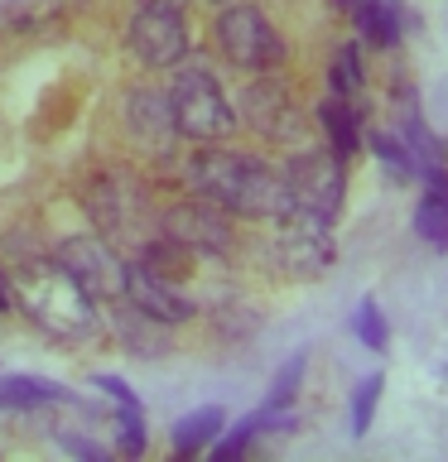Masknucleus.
<instances>
[{
  "label": "nucleus",
  "mask_w": 448,
  "mask_h": 462,
  "mask_svg": "<svg viewBox=\"0 0 448 462\" xmlns=\"http://www.w3.org/2000/svg\"><path fill=\"white\" fill-rule=\"evenodd\" d=\"M58 14V0H0V29H29Z\"/></svg>",
  "instance_id": "aec40b11"
},
{
  "label": "nucleus",
  "mask_w": 448,
  "mask_h": 462,
  "mask_svg": "<svg viewBox=\"0 0 448 462\" xmlns=\"http://www.w3.org/2000/svg\"><path fill=\"white\" fill-rule=\"evenodd\" d=\"M53 260L78 280L97 303H121L126 299V260L111 251L101 236H68L53 251Z\"/></svg>",
  "instance_id": "423d86ee"
},
{
  "label": "nucleus",
  "mask_w": 448,
  "mask_h": 462,
  "mask_svg": "<svg viewBox=\"0 0 448 462\" xmlns=\"http://www.w3.org/2000/svg\"><path fill=\"white\" fill-rule=\"evenodd\" d=\"M217 43H222L227 63H237L246 72H270L285 58L280 34L270 29V20L256 5H231L217 20Z\"/></svg>",
  "instance_id": "39448f33"
},
{
  "label": "nucleus",
  "mask_w": 448,
  "mask_h": 462,
  "mask_svg": "<svg viewBox=\"0 0 448 462\" xmlns=\"http://www.w3.org/2000/svg\"><path fill=\"white\" fill-rule=\"evenodd\" d=\"M188 179L208 202L237 212V217H289V198L280 173L266 169L251 154L227 150H198L188 159Z\"/></svg>",
  "instance_id": "f03ea898"
},
{
  "label": "nucleus",
  "mask_w": 448,
  "mask_h": 462,
  "mask_svg": "<svg viewBox=\"0 0 448 462\" xmlns=\"http://www.w3.org/2000/svg\"><path fill=\"white\" fill-rule=\"evenodd\" d=\"M87 208H92V217H97V226L101 231H111V236H126V241H140L145 245V236L140 231H150L154 222H150V202H145V193L130 179H101L92 193H87Z\"/></svg>",
  "instance_id": "1a4fd4ad"
},
{
  "label": "nucleus",
  "mask_w": 448,
  "mask_h": 462,
  "mask_svg": "<svg viewBox=\"0 0 448 462\" xmlns=\"http://www.w3.org/2000/svg\"><path fill=\"white\" fill-rule=\"evenodd\" d=\"M53 400H72V395L53 381H34V375L0 381V410H39V404H53Z\"/></svg>",
  "instance_id": "4468645a"
},
{
  "label": "nucleus",
  "mask_w": 448,
  "mask_h": 462,
  "mask_svg": "<svg viewBox=\"0 0 448 462\" xmlns=\"http://www.w3.org/2000/svg\"><path fill=\"white\" fill-rule=\"evenodd\" d=\"M376 400H381V375H367V381L357 385V395H352V433L361 439V433L371 429V414H376Z\"/></svg>",
  "instance_id": "4be33fe9"
},
{
  "label": "nucleus",
  "mask_w": 448,
  "mask_h": 462,
  "mask_svg": "<svg viewBox=\"0 0 448 462\" xmlns=\"http://www.w3.org/2000/svg\"><path fill=\"white\" fill-rule=\"evenodd\" d=\"M126 130H130V140H135L145 154H154V159L173 154L179 125H173V111H169V101L159 92H130L126 97Z\"/></svg>",
  "instance_id": "f8f14e48"
},
{
  "label": "nucleus",
  "mask_w": 448,
  "mask_h": 462,
  "mask_svg": "<svg viewBox=\"0 0 448 462\" xmlns=\"http://www.w3.org/2000/svg\"><path fill=\"white\" fill-rule=\"evenodd\" d=\"M280 222H285V231H280V260H285V270H294V274H323L332 265L328 226L299 222V217H280Z\"/></svg>",
  "instance_id": "ddd939ff"
},
{
  "label": "nucleus",
  "mask_w": 448,
  "mask_h": 462,
  "mask_svg": "<svg viewBox=\"0 0 448 462\" xmlns=\"http://www.w3.org/2000/svg\"><path fill=\"white\" fill-rule=\"evenodd\" d=\"M338 5H342V10H352V14H357L361 5H367V0H338Z\"/></svg>",
  "instance_id": "c756f323"
},
{
  "label": "nucleus",
  "mask_w": 448,
  "mask_h": 462,
  "mask_svg": "<svg viewBox=\"0 0 448 462\" xmlns=\"http://www.w3.org/2000/svg\"><path fill=\"white\" fill-rule=\"evenodd\" d=\"M357 29L361 39H371L376 49H390L400 39V14H396V0H367L357 10Z\"/></svg>",
  "instance_id": "f3484780"
},
{
  "label": "nucleus",
  "mask_w": 448,
  "mask_h": 462,
  "mask_svg": "<svg viewBox=\"0 0 448 462\" xmlns=\"http://www.w3.org/2000/svg\"><path fill=\"white\" fill-rule=\"evenodd\" d=\"M280 183L289 198V217L313 226H332V217L342 208V159L323 150V154H289L280 164Z\"/></svg>",
  "instance_id": "7ed1b4c3"
},
{
  "label": "nucleus",
  "mask_w": 448,
  "mask_h": 462,
  "mask_svg": "<svg viewBox=\"0 0 448 462\" xmlns=\"http://www.w3.org/2000/svg\"><path fill=\"white\" fill-rule=\"evenodd\" d=\"M429 193H434V198H443V202H448V173H443L439 164H434V169H429Z\"/></svg>",
  "instance_id": "c85d7f7f"
},
{
  "label": "nucleus",
  "mask_w": 448,
  "mask_h": 462,
  "mask_svg": "<svg viewBox=\"0 0 448 462\" xmlns=\"http://www.w3.org/2000/svg\"><path fill=\"white\" fill-rule=\"evenodd\" d=\"M357 87H361V58H357V43H347L332 58V92H357Z\"/></svg>",
  "instance_id": "393cba45"
},
{
  "label": "nucleus",
  "mask_w": 448,
  "mask_h": 462,
  "mask_svg": "<svg viewBox=\"0 0 448 462\" xmlns=\"http://www.w3.org/2000/svg\"><path fill=\"white\" fill-rule=\"evenodd\" d=\"M415 231L434 245V251H448V202L429 193V198L415 208Z\"/></svg>",
  "instance_id": "a211bd4d"
},
{
  "label": "nucleus",
  "mask_w": 448,
  "mask_h": 462,
  "mask_svg": "<svg viewBox=\"0 0 448 462\" xmlns=\"http://www.w3.org/2000/svg\"><path fill=\"white\" fill-rule=\"evenodd\" d=\"M140 5H173V10H179L183 0H140Z\"/></svg>",
  "instance_id": "7c9ffc66"
},
{
  "label": "nucleus",
  "mask_w": 448,
  "mask_h": 462,
  "mask_svg": "<svg viewBox=\"0 0 448 462\" xmlns=\"http://www.w3.org/2000/svg\"><path fill=\"white\" fill-rule=\"evenodd\" d=\"M405 135H410L415 154L425 159L429 169H434V164H439V159H443V144H439V140H434L429 130H425V121H419V111H415V101H410V106H405Z\"/></svg>",
  "instance_id": "5701e85b"
},
{
  "label": "nucleus",
  "mask_w": 448,
  "mask_h": 462,
  "mask_svg": "<svg viewBox=\"0 0 448 462\" xmlns=\"http://www.w3.org/2000/svg\"><path fill=\"white\" fill-rule=\"evenodd\" d=\"M0 309H5V284H0Z\"/></svg>",
  "instance_id": "2f4dec72"
},
{
  "label": "nucleus",
  "mask_w": 448,
  "mask_h": 462,
  "mask_svg": "<svg viewBox=\"0 0 448 462\" xmlns=\"http://www.w3.org/2000/svg\"><path fill=\"white\" fill-rule=\"evenodd\" d=\"M126 303H135L140 313L159 318V323H188L193 318V299L173 280L154 274L145 260H126Z\"/></svg>",
  "instance_id": "9d476101"
},
{
  "label": "nucleus",
  "mask_w": 448,
  "mask_h": 462,
  "mask_svg": "<svg viewBox=\"0 0 448 462\" xmlns=\"http://www.w3.org/2000/svg\"><path fill=\"white\" fill-rule=\"evenodd\" d=\"M352 328H357V337H361V346H371V352H381L386 346V337H390V328H386V313L376 309V303L367 299L357 309V318H352Z\"/></svg>",
  "instance_id": "412c9836"
},
{
  "label": "nucleus",
  "mask_w": 448,
  "mask_h": 462,
  "mask_svg": "<svg viewBox=\"0 0 448 462\" xmlns=\"http://www.w3.org/2000/svg\"><path fill=\"white\" fill-rule=\"evenodd\" d=\"M246 121H251L266 140H299L303 135V121L294 111V101H289V92L275 78H260L246 87V101H241Z\"/></svg>",
  "instance_id": "9b49d317"
},
{
  "label": "nucleus",
  "mask_w": 448,
  "mask_h": 462,
  "mask_svg": "<svg viewBox=\"0 0 448 462\" xmlns=\"http://www.w3.org/2000/svg\"><path fill=\"white\" fill-rule=\"evenodd\" d=\"M212 5H227V0H212Z\"/></svg>",
  "instance_id": "473e14b6"
},
{
  "label": "nucleus",
  "mask_w": 448,
  "mask_h": 462,
  "mask_svg": "<svg viewBox=\"0 0 448 462\" xmlns=\"http://www.w3.org/2000/svg\"><path fill=\"white\" fill-rule=\"evenodd\" d=\"M169 111H173V125H179L183 140H227L237 135L241 116L231 111V101L222 97V87L208 68H183L173 78V92H169Z\"/></svg>",
  "instance_id": "20e7f679"
},
{
  "label": "nucleus",
  "mask_w": 448,
  "mask_h": 462,
  "mask_svg": "<svg viewBox=\"0 0 448 462\" xmlns=\"http://www.w3.org/2000/svg\"><path fill=\"white\" fill-rule=\"evenodd\" d=\"M154 231H164V236L193 245L198 255L202 251H212V255L231 251V217H227V208H217V202H208V198L173 202L169 212H159Z\"/></svg>",
  "instance_id": "0eeeda50"
},
{
  "label": "nucleus",
  "mask_w": 448,
  "mask_h": 462,
  "mask_svg": "<svg viewBox=\"0 0 448 462\" xmlns=\"http://www.w3.org/2000/svg\"><path fill=\"white\" fill-rule=\"evenodd\" d=\"M130 53H135L145 68H173V63H183V53H188L183 14L173 10V5H145L135 20H130Z\"/></svg>",
  "instance_id": "6e6552de"
},
{
  "label": "nucleus",
  "mask_w": 448,
  "mask_h": 462,
  "mask_svg": "<svg viewBox=\"0 0 448 462\" xmlns=\"http://www.w3.org/2000/svg\"><path fill=\"white\" fill-rule=\"evenodd\" d=\"M10 294L24 309L29 323H39L58 342H87L97 332L92 294L58 265V260H29L10 270Z\"/></svg>",
  "instance_id": "f257e3e1"
},
{
  "label": "nucleus",
  "mask_w": 448,
  "mask_h": 462,
  "mask_svg": "<svg viewBox=\"0 0 448 462\" xmlns=\"http://www.w3.org/2000/svg\"><path fill=\"white\" fill-rule=\"evenodd\" d=\"M63 448H72L78 457H92V462L107 457V448H97V443H87V439H72V433H63Z\"/></svg>",
  "instance_id": "cd10ccee"
},
{
  "label": "nucleus",
  "mask_w": 448,
  "mask_h": 462,
  "mask_svg": "<svg viewBox=\"0 0 448 462\" xmlns=\"http://www.w3.org/2000/svg\"><path fill=\"white\" fill-rule=\"evenodd\" d=\"M303 366H309V352H294L280 366V375H275V385H270V400H266V410H289L299 395V381H303Z\"/></svg>",
  "instance_id": "6ab92c4d"
},
{
  "label": "nucleus",
  "mask_w": 448,
  "mask_h": 462,
  "mask_svg": "<svg viewBox=\"0 0 448 462\" xmlns=\"http://www.w3.org/2000/svg\"><path fill=\"white\" fill-rule=\"evenodd\" d=\"M222 424H227V414L217 410V404H208V410H193L188 419H179V424H173V453H202V448H208L217 433H222Z\"/></svg>",
  "instance_id": "2eb2a0df"
},
{
  "label": "nucleus",
  "mask_w": 448,
  "mask_h": 462,
  "mask_svg": "<svg viewBox=\"0 0 448 462\" xmlns=\"http://www.w3.org/2000/svg\"><path fill=\"white\" fill-rule=\"evenodd\" d=\"M367 144H371V154L381 159L386 169H396V173H400V179H410V173H415V154L405 150L400 140H390V135H367Z\"/></svg>",
  "instance_id": "b1692460"
},
{
  "label": "nucleus",
  "mask_w": 448,
  "mask_h": 462,
  "mask_svg": "<svg viewBox=\"0 0 448 462\" xmlns=\"http://www.w3.org/2000/svg\"><path fill=\"white\" fill-rule=\"evenodd\" d=\"M256 439V414L251 419H241V429H231L222 443L212 448V457H237V453H246V443Z\"/></svg>",
  "instance_id": "a878e982"
},
{
  "label": "nucleus",
  "mask_w": 448,
  "mask_h": 462,
  "mask_svg": "<svg viewBox=\"0 0 448 462\" xmlns=\"http://www.w3.org/2000/svg\"><path fill=\"white\" fill-rule=\"evenodd\" d=\"M92 385H101V390H107V395L111 400H121V410H140V400H135V390H130L126 381H116V375H97V381Z\"/></svg>",
  "instance_id": "bb28decb"
},
{
  "label": "nucleus",
  "mask_w": 448,
  "mask_h": 462,
  "mask_svg": "<svg viewBox=\"0 0 448 462\" xmlns=\"http://www.w3.org/2000/svg\"><path fill=\"white\" fill-rule=\"evenodd\" d=\"M318 125L328 130L332 154H338V159H352V154H357V144H361V125H357V111H352V106H342L338 97L323 101V106H318Z\"/></svg>",
  "instance_id": "dca6fc26"
}]
</instances>
